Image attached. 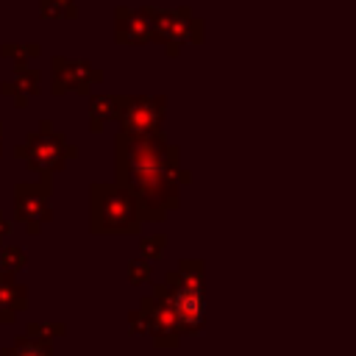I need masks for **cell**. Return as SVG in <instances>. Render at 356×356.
<instances>
[{
	"label": "cell",
	"instance_id": "obj_17",
	"mask_svg": "<svg viewBox=\"0 0 356 356\" xmlns=\"http://www.w3.org/2000/svg\"><path fill=\"white\" fill-rule=\"evenodd\" d=\"M167 250V234H153V236H142L139 239V253L147 261H159Z\"/></svg>",
	"mask_w": 356,
	"mask_h": 356
},
{
	"label": "cell",
	"instance_id": "obj_3",
	"mask_svg": "<svg viewBox=\"0 0 356 356\" xmlns=\"http://www.w3.org/2000/svg\"><path fill=\"white\" fill-rule=\"evenodd\" d=\"M164 298L178 320L181 334H200L206 325V281L200 259H181L161 281Z\"/></svg>",
	"mask_w": 356,
	"mask_h": 356
},
{
	"label": "cell",
	"instance_id": "obj_11",
	"mask_svg": "<svg viewBox=\"0 0 356 356\" xmlns=\"http://www.w3.org/2000/svg\"><path fill=\"white\" fill-rule=\"evenodd\" d=\"M28 306V289L14 281V273L0 270V323H11Z\"/></svg>",
	"mask_w": 356,
	"mask_h": 356
},
{
	"label": "cell",
	"instance_id": "obj_19",
	"mask_svg": "<svg viewBox=\"0 0 356 356\" xmlns=\"http://www.w3.org/2000/svg\"><path fill=\"white\" fill-rule=\"evenodd\" d=\"M150 275H153V261H147V259H142V256L128 261V281H131L134 286L150 281Z\"/></svg>",
	"mask_w": 356,
	"mask_h": 356
},
{
	"label": "cell",
	"instance_id": "obj_21",
	"mask_svg": "<svg viewBox=\"0 0 356 356\" xmlns=\"http://www.w3.org/2000/svg\"><path fill=\"white\" fill-rule=\"evenodd\" d=\"M0 95H6V97H14V78H8V81H0Z\"/></svg>",
	"mask_w": 356,
	"mask_h": 356
},
{
	"label": "cell",
	"instance_id": "obj_1",
	"mask_svg": "<svg viewBox=\"0 0 356 356\" xmlns=\"http://www.w3.org/2000/svg\"><path fill=\"white\" fill-rule=\"evenodd\" d=\"M114 181L125 186L142 222H161L167 211L181 206V186L192 184V172L181 167V147L167 136L114 134Z\"/></svg>",
	"mask_w": 356,
	"mask_h": 356
},
{
	"label": "cell",
	"instance_id": "obj_14",
	"mask_svg": "<svg viewBox=\"0 0 356 356\" xmlns=\"http://www.w3.org/2000/svg\"><path fill=\"white\" fill-rule=\"evenodd\" d=\"M0 56L8 58V61L14 64V70H25L31 58L42 56V47H39V42H25V44H19V42H6V44L0 47Z\"/></svg>",
	"mask_w": 356,
	"mask_h": 356
},
{
	"label": "cell",
	"instance_id": "obj_6",
	"mask_svg": "<svg viewBox=\"0 0 356 356\" xmlns=\"http://www.w3.org/2000/svg\"><path fill=\"white\" fill-rule=\"evenodd\" d=\"M167 95H117L114 120L128 136H161Z\"/></svg>",
	"mask_w": 356,
	"mask_h": 356
},
{
	"label": "cell",
	"instance_id": "obj_7",
	"mask_svg": "<svg viewBox=\"0 0 356 356\" xmlns=\"http://www.w3.org/2000/svg\"><path fill=\"white\" fill-rule=\"evenodd\" d=\"M14 220L25 225L31 236H39L44 222L53 220V178L39 175V181L14 184Z\"/></svg>",
	"mask_w": 356,
	"mask_h": 356
},
{
	"label": "cell",
	"instance_id": "obj_15",
	"mask_svg": "<svg viewBox=\"0 0 356 356\" xmlns=\"http://www.w3.org/2000/svg\"><path fill=\"white\" fill-rule=\"evenodd\" d=\"M3 356H53V348H50V339L25 334L8 350H3Z\"/></svg>",
	"mask_w": 356,
	"mask_h": 356
},
{
	"label": "cell",
	"instance_id": "obj_8",
	"mask_svg": "<svg viewBox=\"0 0 356 356\" xmlns=\"http://www.w3.org/2000/svg\"><path fill=\"white\" fill-rule=\"evenodd\" d=\"M103 70L92 67L83 58H67V56H53L50 58V95L64 97L67 92L89 97L95 86L103 83Z\"/></svg>",
	"mask_w": 356,
	"mask_h": 356
},
{
	"label": "cell",
	"instance_id": "obj_20",
	"mask_svg": "<svg viewBox=\"0 0 356 356\" xmlns=\"http://www.w3.org/2000/svg\"><path fill=\"white\" fill-rule=\"evenodd\" d=\"M8 234H11V222H8V220H6V214L0 211V245H3V239H6Z\"/></svg>",
	"mask_w": 356,
	"mask_h": 356
},
{
	"label": "cell",
	"instance_id": "obj_2",
	"mask_svg": "<svg viewBox=\"0 0 356 356\" xmlns=\"http://www.w3.org/2000/svg\"><path fill=\"white\" fill-rule=\"evenodd\" d=\"M89 231L95 236H134L142 231V217L134 195L117 181L89 184Z\"/></svg>",
	"mask_w": 356,
	"mask_h": 356
},
{
	"label": "cell",
	"instance_id": "obj_5",
	"mask_svg": "<svg viewBox=\"0 0 356 356\" xmlns=\"http://www.w3.org/2000/svg\"><path fill=\"white\" fill-rule=\"evenodd\" d=\"M145 17L150 19V42L164 44L167 58H175L184 44H203V19L192 14L189 6L178 8H153L142 6Z\"/></svg>",
	"mask_w": 356,
	"mask_h": 356
},
{
	"label": "cell",
	"instance_id": "obj_22",
	"mask_svg": "<svg viewBox=\"0 0 356 356\" xmlns=\"http://www.w3.org/2000/svg\"><path fill=\"white\" fill-rule=\"evenodd\" d=\"M0 156H3V122H0Z\"/></svg>",
	"mask_w": 356,
	"mask_h": 356
},
{
	"label": "cell",
	"instance_id": "obj_10",
	"mask_svg": "<svg viewBox=\"0 0 356 356\" xmlns=\"http://www.w3.org/2000/svg\"><path fill=\"white\" fill-rule=\"evenodd\" d=\"M114 39L120 44H128V47L150 44V39H153L150 19L145 17L142 6L139 8H131V6H117L114 8Z\"/></svg>",
	"mask_w": 356,
	"mask_h": 356
},
{
	"label": "cell",
	"instance_id": "obj_9",
	"mask_svg": "<svg viewBox=\"0 0 356 356\" xmlns=\"http://www.w3.org/2000/svg\"><path fill=\"white\" fill-rule=\"evenodd\" d=\"M139 312L145 314L147 334L153 337V342H156L159 348H172V345H178L181 328H178V320H175V314H172V309H170V303H167V298H164L161 284H156L153 292H150L147 298H142Z\"/></svg>",
	"mask_w": 356,
	"mask_h": 356
},
{
	"label": "cell",
	"instance_id": "obj_4",
	"mask_svg": "<svg viewBox=\"0 0 356 356\" xmlns=\"http://www.w3.org/2000/svg\"><path fill=\"white\" fill-rule=\"evenodd\" d=\"M14 159L25 161L31 172L53 178L67 167L70 159H78V145L67 142V136L50 120H42L36 131H31L19 145H14Z\"/></svg>",
	"mask_w": 356,
	"mask_h": 356
},
{
	"label": "cell",
	"instance_id": "obj_16",
	"mask_svg": "<svg viewBox=\"0 0 356 356\" xmlns=\"http://www.w3.org/2000/svg\"><path fill=\"white\" fill-rule=\"evenodd\" d=\"M39 17L42 19H78V3L75 0H39Z\"/></svg>",
	"mask_w": 356,
	"mask_h": 356
},
{
	"label": "cell",
	"instance_id": "obj_12",
	"mask_svg": "<svg viewBox=\"0 0 356 356\" xmlns=\"http://www.w3.org/2000/svg\"><path fill=\"white\" fill-rule=\"evenodd\" d=\"M42 92V72L33 67L25 70H14V108H25L31 97H36Z\"/></svg>",
	"mask_w": 356,
	"mask_h": 356
},
{
	"label": "cell",
	"instance_id": "obj_13",
	"mask_svg": "<svg viewBox=\"0 0 356 356\" xmlns=\"http://www.w3.org/2000/svg\"><path fill=\"white\" fill-rule=\"evenodd\" d=\"M114 106H117V95H92L89 97V131L92 134L106 131V125L114 120Z\"/></svg>",
	"mask_w": 356,
	"mask_h": 356
},
{
	"label": "cell",
	"instance_id": "obj_18",
	"mask_svg": "<svg viewBox=\"0 0 356 356\" xmlns=\"http://www.w3.org/2000/svg\"><path fill=\"white\" fill-rule=\"evenodd\" d=\"M0 264H3L6 273H19V270H25V264H28V253H25L22 248L8 245V248L0 250Z\"/></svg>",
	"mask_w": 356,
	"mask_h": 356
}]
</instances>
